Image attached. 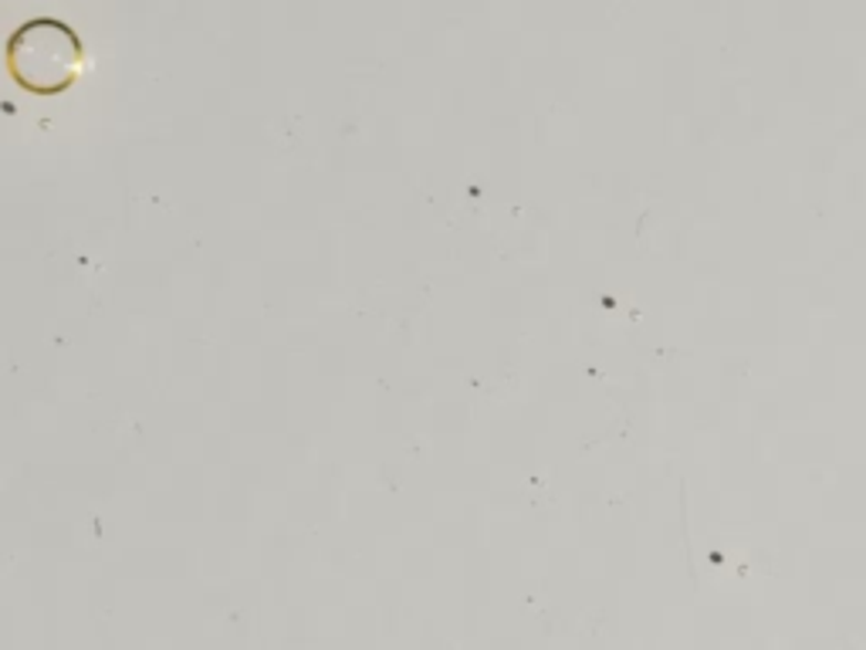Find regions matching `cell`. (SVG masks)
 I'll return each instance as SVG.
<instances>
[{
	"label": "cell",
	"instance_id": "1",
	"mask_svg": "<svg viewBox=\"0 0 866 650\" xmlns=\"http://www.w3.org/2000/svg\"><path fill=\"white\" fill-rule=\"evenodd\" d=\"M82 65V44L59 21H31L11 38V72L31 92H59L72 85Z\"/></svg>",
	"mask_w": 866,
	"mask_h": 650
}]
</instances>
